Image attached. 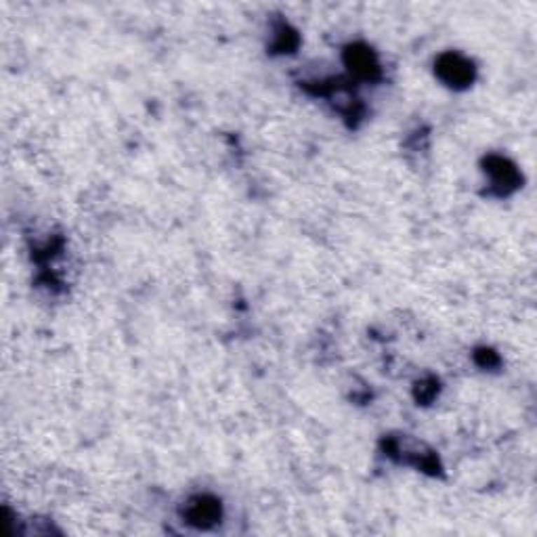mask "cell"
Listing matches in <instances>:
<instances>
[{"instance_id": "obj_2", "label": "cell", "mask_w": 537, "mask_h": 537, "mask_svg": "<svg viewBox=\"0 0 537 537\" xmlns=\"http://www.w3.org/2000/svg\"><path fill=\"white\" fill-rule=\"evenodd\" d=\"M217 515H219V506L215 502H206V500L196 502L189 512L191 523H196V525H208L217 519Z\"/></svg>"}, {"instance_id": "obj_1", "label": "cell", "mask_w": 537, "mask_h": 537, "mask_svg": "<svg viewBox=\"0 0 537 537\" xmlns=\"http://www.w3.org/2000/svg\"><path fill=\"white\" fill-rule=\"evenodd\" d=\"M439 72L445 80L454 82V84H460V82H466L468 78H473V67L468 63H464L460 57H445L439 65Z\"/></svg>"}]
</instances>
